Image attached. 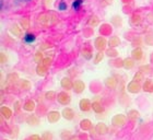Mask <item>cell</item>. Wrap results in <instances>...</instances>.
<instances>
[{"mask_svg":"<svg viewBox=\"0 0 153 140\" xmlns=\"http://www.w3.org/2000/svg\"><path fill=\"white\" fill-rule=\"evenodd\" d=\"M34 40H35V36L33 34H26L24 36V41H25L26 43H32Z\"/></svg>","mask_w":153,"mask_h":140,"instance_id":"cell-1","label":"cell"},{"mask_svg":"<svg viewBox=\"0 0 153 140\" xmlns=\"http://www.w3.org/2000/svg\"><path fill=\"white\" fill-rule=\"evenodd\" d=\"M82 5V0H76L73 3H72V7L73 9H79V7Z\"/></svg>","mask_w":153,"mask_h":140,"instance_id":"cell-2","label":"cell"},{"mask_svg":"<svg viewBox=\"0 0 153 140\" xmlns=\"http://www.w3.org/2000/svg\"><path fill=\"white\" fill-rule=\"evenodd\" d=\"M66 8H67V6H66V3H60L59 5V10H66Z\"/></svg>","mask_w":153,"mask_h":140,"instance_id":"cell-3","label":"cell"}]
</instances>
